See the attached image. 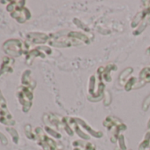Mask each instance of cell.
Segmentation results:
<instances>
[{"instance_id": "20", "label": "cell", "mask_w": 150, "mask_h": 150, "mask_svg": "<svg viewBox=\"0 0 150 150\" xmlns=\"http://www.w3.org/2000/svg\"><path fill=\"white\" fill-rule=\"evenodd\" d=\"M149 107H150V95L147 96L144 99V101H143V103H142V105H141L142 110H144V111H146V110H148Z\"/></svg>"}, {"instance_id": "1", "label": "cell", "mask_w": 150, "mask_h": 150, "mask_svg": "<svg viewBox=\"0 0 150 150\" xmlns=\"http://www.w3.org/2000/svg\"><path fill=\"white\" fill-rule=\"evenodd\" d=\"M25 1H12L6 7L11 16L20 23H24L31 18V13L25 7Z\"/></svg>"}, {"instance_id": "10", "label": "cell", "mask_w": 150, "mask_h": 150, "mask_svg": "<svg viewBox=\"0 0 150 150\" xmlns=\"http://www.w3.org/2000/svg\"><path fill=\"white\" fill-rule=\"evenodd\" d=\"M31 71H26L23 75H22V86L28 87L32 89L35 88V82L31 79L30 77Z\"/></svg>"}, {"instance_id": "21", "label": "cell", "mask_w": 150, "mask_h": 150, "mask_svg": "<svg viewBox=\"0 0 150 150\" xmlns=\"http://www.w3.org/2000/svg\"><path fill=\"white\" fill-rule=\"evenodd\" d=\"M6 130L9 132V133L13 136V141L17 144L18 143V141H19V134H18V132L14 130V129H13V128H6Z\"/></svg>"}, {"instance_id": "3", "label": "cell", "mask_w": 150, "mask_h": 150, "mask_svg": "<svg viewBox=\"0 0 150 150\" xmlns=\"http://www.w3.org/2000/svg\"><path fill=\"white\" fill-rule=\"evenodd\" d=\"M33 90L34 89H32L28 87H25V86H21L19 88L18 99L22 105L23 112H28L32 106V101L34 98Z\"/></svg>"}, {"instance_id": "14", "label": "cell", "mask_w": 150, "mask_h": 150, "mask_svg": "<svg viewBox=\"0 0 150 150\" xmlns=\"http://www.w3.org/2000/svg\"><path fill=\"white\" fill-rule=\"evenodd\" d=\"M96 78L95 75H92L89 79V84H88V94L92 96L96 92Z\"/></svg>"}, {"instance_id": "9", "label": "cell", "mask_w": 150, "mask_h": 150, "mask_svg": "<svg viewBox=\"0 0 150 150\" xmlns=\"http://www.w3.org/2000/svg\"><path fill=\"white\" fill-rule=\"evenodd\" d=\"M75 121H76V123L81 126V127H83L89 134L93 135L94 137L96 138H102L103 137V132H99V131H95L94 129H92L85 121H83L82 119L81 118H75Z\"/></svg>"}, {"instance_id": "2", "label": "cell", "mask_w": 150, "mask_h": 150, "mask_svg": "<svg viewBox=\"0 0 150 150\" xmlns=\"http://www.w3.org/2000/svg\"><path fill=\"white\" fill-rule=\"evenodd\" d=\"M28 48L29 46L26 42L25 44H23L21 41L17 39L8 40L3 44L4 51L12 57H20L23 53H27Z\"/></svg>"}, {"instance_id": "25", "label": "cell", "mask_w": 150, "mask_h": 150, "mask_svg": "<svg viewBox=\"0 0 150 150\" xmlns=\"http://www.w3.org/2000/svg\"><path fill=\"white\" fill-rule=\"evenodd\" d=\"M149 129H150V119L147 122V130H149Z\"/></svg>"}, {"instance_id": "17", "label": "cell", "mask_w": 150, "mask_h": 150, "mask_svg": "<svg viewBox=\"0 0 150 150\" xmlns=\"http://www.w3.org/2000/svg\"><path fill=\"white\" fill-rule=\"evenodd\" d=\"M111 101H112V96H111L110 92L109 90L105 89L104 94H103V103H104V105L105 106H109L111 103Z\"/></svg>"}, {"instance_id": "18", "label": "cell", "mask_w": 150, "mask_h": 150, "mask_svg": "<svg viewBox=\"0 0 150 150\" xmlns=\"http://www.w3.org/2000/svg\"><path fill=\"white\" fill-rule=\"evenodd\" d=\"M45 130H46V132L50 135V136H52V137H54V138H56V139H60L61 137H62V135L59 133V132H57V131H55L54 129H52V128H50V127H49V126H45Z\"/></svg>"}, {"instance_id": "4", "label": "cell", "mask_w": 150, "mask_h": 150, "mask_svg": "<svg viewBox=\"0 0 150 150\" xmlns=\"http://www.w3.org/2000/svg\"><path fill=\"white\" fill-rule=\"evenodd\" d=\"M0 122L6 125H13L15 124L13 116L8 110L6 101L2 96L1 92H0Z\"/></svg>"}, {"instance_id": "24", "label": "cell", "mask_w": 150, "mask_h": 150, "mask_svg": "<svg viewBox=\"0 0 150 150\" xmlns=\"http://www.w3.org/2000/svg\"><path fill=\"white\" fill-rule=\"evenodd\" d=\"M0 139H1V141H2V143L4 145H6L7 144V139H6V138L2 133H0Z\"/></svg>"}, {"instance_id": "12", "label": "cell", "mask_w": 150, "mask_h": 150, "mask_svg": "<svg viewBox=\"0 0 150 150\" xmlns=\"http://www.w3.org/2000/svg\"><path fill=\"white\" fill-rule=\"evenodd\" d=\"M132 71H133V69H132V67H126L125 69H124V70L122 71V72L119 74V78H118L119 83L125 86V84L126 81H127L128 77L132 74Z\"/></svg>"}, {"instance_id": "15", "label": "cell", "mask_w": 150, "mask_h": 150, "mask_svg": "<svg viewBox=\"0 0 150 150\" xmlns=\"http://www.w3.org/2000/svg\"><path fill=\"white\" fill-rule=\"evenodd\" d=\"M137 78L135 77H130L126 83L125 84V91H131L132 89H133V87L135 86V84L137 83Z\"/></svg>"}, {"instance_id": "13", "label": "cell", "mask_w": 150, "mask_h": 150, "mask_svg": "<svg viewBox=\"0 0 150 150\" xmlns=\"http://www.w3.org/2000/svg\"><path fill=\"white\" fill-rule=\"evenodd\" d=\"M150 25V16L149 17H147L146 19H145L137 28H136V29L132 32V35H139V34H141L144 30H145V28L147 27V26H149Z\"/></svg>"}, {"instance_id": "16", "label": "cell", "mask_w": 150, "mask_h": 150, "mask_svg": "<svg viewBox=\"0 0 150 150\" xmlns=\"http://www.w3.org/2000/svg\"><path fill=\"white\" fill-rule=\"evenodd\" d=\"M117 143H118V146L117 147L118 149H120V150H127V146H126V144H125V136L123 134H120L119 135L118 139H117Z\"/></svg>"}, {"instance_id": "6", "label": "cell", "mask_w": 150, "mask_h": 150, "mask_svg": "<svg viewBox=\"0 0 150 150\" xmlns=\"http://www.w3.org/2000/svg\"><path fill=\"white\" fill-rule=\"evenodd\" d=\"M26 43L29 46L30 44H40L44 43L49 40V35L43 33H29L26 35Z\"/></svg>"}, {"instance_id": "22", "label": "cell", "mask_w": 150, "mask_h": 150, "mask_svg": "<svg viewBox=\"0 0 150 150\" xmlns=\"http://www.w3.org/2000/svg\"><path fill=\"white\" fill-rule=\"evenodd\" d=\"M73 22L76 24V25H78V27L80 28H82V29H84L85 31H89V29L81 21H79L78 19H74L73 20Z\"/></svg>"}, {"instance_id": "11", "label": "cell", "mask_w": 150, "mask_h": 150, "mask_svg": "<svg viewBox=\"0 0 150 150\" xmlns=\"http://www.w3.org/2000/svg\"><path fill=\"white\" fill-rule=\"evenodd\" d=\"M117 65L114 64H109L105 69H104V72L103 74V81H104L105 82H110L111 81V76H110V72L112 71H117Z\"/></svg>"}, {"instance_id": "8", "label": "cell", "mask_w": 150, "mask_h": 150, "mask_svg": "<svg viewBox=\"0 0 150 150\" xmlns=\"http://www.w3.org/2000/svg\"><path fill=\"white\" fill-rule=\"evenodd\" d=\"M14 64V60L9 57H3V64L0 67V76L2 74L7 73V72H13V65Z\"/></svg>"}, {"instance_id": "7", "label": "cell", "mask_w": 150, "mask_h": 150, "mask_svg": "<svg viewBox=\"0 0 150 150\" xmlns=\"http://www.w3.org/2000/svg\"><path fill=\"white\" fill-rule=\"evenodd\" d=\"M150 16V7L148 8H145L143 11L141 12H139L133 18V20L132 21V28H137L145 19H146L147 17Z\"/></svg>"}, {"instance_id": "23", "label": "cell", "mask_w": 150, "mask_h": 150, "mask_svg": "<svg viewBox=\"0 0 150 150\" xmlns=\"http://www.w3.org/2000/svg\"><path fill=\"white\" fill-rule=\"evenodd\" d=\"M84 150H96V146L90 142H86L85 146L83 148Z\"/></svg>"}, {"instance_id": "19", "label": "cell", "mask_w": 150, "mask_h": 150, "mask_svg": "<svg viewBox=\"0 0 150 150\" xmlns=\"http://www.w3.org/2000/svg\"><path fill=\"white\" fill-rule=\"evenodd\" d=\"M25 132H26V135H27V137H28V139H35L36 136L33 133V132H32V127H31L30 125H27L25 126Z\"/></svg>"}, {"instance_id": "5", "label": "cell", "mask_w": 150, "mask_h": 150, "mask_svg": "<svg viewBox=\"0 0 150 150\" xmlns=\"http://www.w3.org/2000/svg\"><path fill=\"white\" fill-rule=\"evenodd\" d=\"M50 53H51V50L49 47H41V48L32 50L27 53L26 63H27V64L30 65L35 57H45L44 54H50Z\"/></svg>"}, {"instance_id": "27", "label": "cell", "mask_w": 150, "mask_h": 150, "mask_svg": "<svg viewBox=\"0 0 150 150\" xmlns=\"http://www.w3.org/2000/svg\"><path fill=\"white\" fill-rule=\"evenodd\" d=\"M146 150H150V146H149V147H148V148H147Z\"/></svg>"}, {"instance_id": "26", "label": "cell", "mask_w": 150, "mask_h": 150, "mask_svg": "<svg viewBox=\"0 0 150 150\" xmlns=\"http://www.w3.org/2000/svg\"><path fill=\"white\" fill-rule=\"evenodd\" d=\"M114 150H120V149H118V148H117V146H116V147H115V149H114ZM127 150H132V149H127Z\"/></svg>"}]
</instances>
